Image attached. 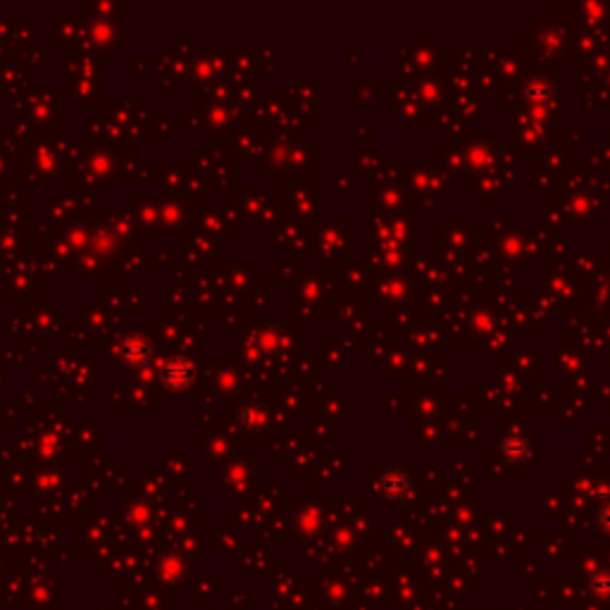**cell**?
Masks as SVG:
<instances>
[{
    "label": "cell",
    "instance_id": "1",
    "mask_svg": "<svg viewBox=\"0 0 610 610\" xmlns=\"http://www.w3.org/2000/svg\"><path fill=\"white\" fill-rule=\"evenodd\" d=\"M162 379L172 389H183V386L191 382V365L186 360H169V365L162 372Z\"/></svg>",
    "mask_w": 610,
    "mask_h": 610
},
{
    "label": "cell",
    "instance_id": "2",
    "mask_svg": "<svg viewBox=\"0 0 610 610\" xmlns=\"http://www.w3.org/2000/svg\"><path fill=\"white\" fill-rule=\"evenodd\" d=\"M148 351H150V349H148V344H143V346H134V341H129V344L122 349V353L131 360V363H141V360H146V358H148Z\"/></svg>",
    "mask_w": 610,
    "mask_h": 610
}]
</instances>
